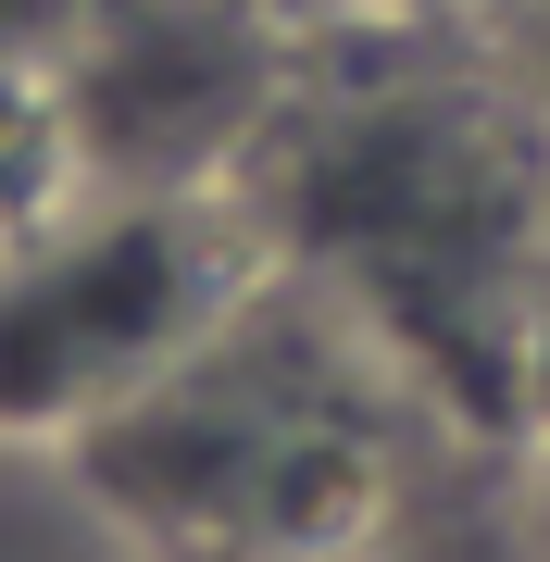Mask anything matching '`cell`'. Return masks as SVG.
<instances>
[{
  "mask_svg": "<svg viewBox=\"0 0 550 562\" xmlns=\"http://www.w3.org/2000/svg\"><path fill=\"white\" fill-rule=\"evenodd\" d=\"M63 13H76V0H0V63H13V50H50Z\"/></svg>",
  "mask_w": 550,
  "mask_h": 562,
  "instance_id": "cell-7",
  "label": "cell"
},
{
  "mask_svg": "<svg viewBox=\"0 0 550 562\" xmlns=\"http://www.w3.org/2000/svg\"><path fill=\"white\" fill-rule=\"evenodd\" d=\"M526 450L550 462V262H538V338H526Z\"/></svg>",
  "mask_w": 550,
  "mask_h": 562,
  "instance_id": "cell-6",
  "label": "cell"
},
{
  "mask_svg": "<svg viewBox=\"0 0 550 562\" xmlns=\"http://www.w3.org/2000/svg\"><path fill=\"white\" fill-rule=\"evenodd\" d=\"M238 201L263 225V262L350 301L450 425L526 450L550 113L475 0H363L338 25H301Z\"/></svg>",
  "mask_w": 550,
  "mask_h": 562,
  "instance_id": "cell-1",
  "label": "cell"
},
{
  "mask_svg": "<svg viewBox=\"0 0 550 562\" xmlns=\"http://www.w3.org/2000/svg\"><path fill=\"white\" fill-rule=\"evenodd\" d=\"M450 413L313 276H263L76 450V501L138 562H363Z\"/></svg>",
  "mask_w": 550,
  "mask_h": 562,
  "instance_id": "cell-2",
  "label": "cell"
},
{
  "mask_svg": "<svg viewBox=\"0 0 550 562\" xmlns=\"http://www.w3.org/2000/svg\"><path fill=\"white\" fill-rule=\"evenodd\" d=\"M250 13H276V25H338V13H363V0H250Z\"/></svg>",
  "mask_w": 550,
  "mask_h": 562,
  "instance_id": "cell-8",
  "label": "cell"
},
{
  "mask_svg": "<svg viewBox=\"0 0 550 562\" xmlns=\"http://www.w3.org/2000/svg\"><path fill=\"white\" fill-rule=\"evenodd\" d=\"M301 25L250 0H76L63 13V125L88 188H238L288 101Z\"/></svg>",
  "mask_w": 550,
  "mask_h": 562,
  "instance_id": "cell-4",
  "label": "cell"
},
{
  "mask_svg": "<svg viewBox=\"0 0 550 562\" xmlns=\"http://www.w3.org/2000/svg\"><path fill=\"white\" fill-rule=\"evenodd\" d=\"M263 276L238 188H88L0 238V438L76 450Z\"/></svg>",
  "mask_w": 550,
  "mask_h": 562,
  "instance_id": "cell-3",
  "label": "cell"
},
{
  "mask_svg": "<svg viewBox=\"0 0 550 562\" xmlns=\"http://www.w3.org/2000/svg\"><path fill=\"white\" fill-rule=\"evenodd\" d=\"M363 562H550V462L450 425Z\"/></svg>",
  "mask_w": 550,
  "mask_h": 562,
  "instance_id": "cell-5",
  "label": "cell"
}]
</instances>
